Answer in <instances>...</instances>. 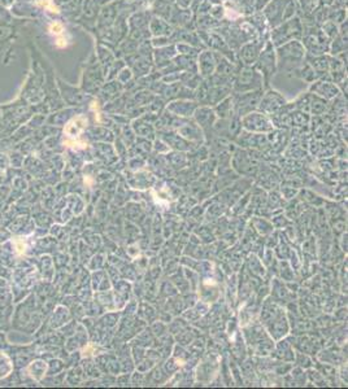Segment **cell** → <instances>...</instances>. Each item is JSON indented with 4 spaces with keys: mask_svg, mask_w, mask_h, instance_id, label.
<instances>
[{
    "mask_svg": "<svg viewBox=\"0 0 348 389\" xmlns=\"http://www.w3.org/2000/svg\"><path fill=\"white\" fill-rule=\"evenodd\" d=\"M176 48H177V53H180V55L190 56V57H195V59L198 57L199 52L201 51L196 47H192V46H190V44L181 43V42L176 43Z\"/></svg>",
    "mask_w": 348,
    "mask_h": 389,
    "instance_id": "30",
    "label": "cell"
},
{
    "mask_svg": "<svg viewBox=\"0 0 348 389\" xmlns=\"http://www.w3.org/2000/svg\"><path fill=\"white\" fill-rule=\"evenodd\" d=\"M196 65H198V73L203 79L212 76L216 70V55L213 51L204 48L199 52L196 57Z\"/></svg>",
    "mask_w": 348,
    "mask_h": 389,
    "instance_id": "11",
    "label": "cell"
},
{
    "mask_svg": "<svg viewBox=\"0 0 348 389\" xmlns=\"http://www.w3.org/2000/svg\"><path fill=\"white\" fill-rule=\"evenodd\" d=\"M124 60L126 62V66H129L130 70L133 72V76L135 79L142 78V77L147 76L151 72L155 70L154 61L145 57V56L139 55L138 52L125 56Z\"/></svg>",
    "mask_w": 348,
    "mask_h": 389,
    "instance_id": "9",
    "label": "cell"
},
{
    "mask_svg": "<svg viewBox=\"0 0 348 389\" xmlns=\"http://www.w3.org/2000/svg\"><path fill=\"white\" fill-rule=\"evenodd\" d=\"M233 104L235 105L236 111L240 114L251 113L252 109L259 107V102L261 96H263V90L248 91V92H242V94H235L233 92Z\"/></svg>",
    "mask_w": 348,
    "mask_h": 389,
    "instance_id": "8",
    "label": "cell"
},
{
    "mask_svg": "<svg viewBox=\"0 0 348 389\" xmlns=\"http://www.w3.org/2000/svg\"><path fill=\"white\" fill-rule=\"evenodd\" d=\"M299 4V16L300 18H308L316 12V9L319 8L320 0H298Z\"/></svg>",
    "mask_w": 348,
    "mask_h": 389,
    "instance_id": "24",
    "label": "cell"
},
{
    "mask_svg": "<svg viewBox=\"0 0 348 389\" xmlns=\"http://www.w3.org/2000/svg\"><path fill=\"white\" fill-rule=\"evenodd\" d=\"M285 105L284 96L274 90H268L265 94H263L259 102V108L265 113H271L280 109L281 107Z\"/></svg>",
    "mask_w": 348,
    "mask_h": 389,
    "instance_id": "15",
    "label": "cell"
},
{
    "mask_svg": "<svg viewBox=\"0 0 348 389\" xmlns=\"http://www.w3.org/2000/svg\"><path fill=\"white\" fill-rule=\"evenodd\" d=\"M133 79H134L133 72L130 70L129 66H125L124 69L117 74V77H116V81H117L118 83H121L122 86H126L127 83L131 82Z\"/></svg>",
    "mask_w": 348,
    "mask_h": 389,
    "instance_id": "35",
    "label": "cell"
},
{
    "mask_svg": "<svg viewBox=\"0 0 348 389\" xmlns=\"http://www.w3.org/2000/svg\"><path fill=\"white\" fill-rule=\"evenodd\" d=\"M176 55H177L176 44H169V46H165V47L154 48L152 61H154L155 69L160 70L162 67H165L176 57Z\"/></svg>",
    "mask_w": 348,
    "mask_h": 389,
    "instance_id": "13",
    "label": "cell"
},
{
    "mask_svg": "<svg viewBox=\"0 0 348 389\" xmlns=\"http://www.w3.org/2000/svg\"><path fill=\"white\" fill-rule=\"evenodd\" d=\"M338 26L339 25H336L335 22H333V21H325L324 24L320 26V29L322 30V32H324L325 36L328 37L329 39H334L336 36H338V32H339V29H338Z\"/></svg>",
    "mask_w": 348,
    "mask_h": 389,
    "instance_id": "32",
    "label": "cell"
},
{
    "mask_svg": "<svg viewBox=\"0 0 348 389\" xmlns=\"http://www.w3.org/2000/svg\"><path fill=\"white\" fill-rule=\"evenodd\" d=\"M171 38H173L174 43H186L192 46V47H196L199 50H204L205 46L201 42L200 36L196 30H189V29H174V32L171 34Z\"/></svg>",
    "mask_w": 348,
    "mask_h": 389,
    "instance_id": "14",
    "label": "cell"
},
{
    "mask_svg": "<svg viewBox=\"0 0 348 389\" xmlns=\"http://www.w3.org/2000/svg\"><path fill=\"white\" fill-rule=\"evenodd\" d=\"M176 27L168 22L164 18H160L157 16H152L148 25V30H150L151 38L152 37H171Z\"/></svg>",
    "mask_w": 348,
    "mask_h": 389,
    "instance_id": "16",
    "label": "cell"
},
{
    "mask_svg": "<svg viewBox=\"0 0 348 389\" xmlns=\"http://www.w3.org/2000/svg\"><path fill=\"white\" fill-rule=\"evenodd\" d=\"M210 15L212 16L215 20L220 21V22H224L225 21V8L222 4H216L212 6L210 9Z\"/></svg>",
    "mask_w": 348,
    "mask_h": 389,
    "instance_id": "37",
    "label": "cell"
},
{
    "mask_svg": "<svg viewBox=\"0 0 348 389\" xmlns=\"http://www.w3.org/2000/svg\"><path fill=\"white\" fill-rule=\"evenodd\" d=\"M38 6L43 7L46 11H48V12H51V13H56V15L57 13H60L59 7L55 6V3H53L52 0H39Z\"/></svg>",
    "mask_w": 348,
    "mask_h": 389,
    "instance_id": "38",
    "label": "cell"
},
{
    "mask_svg": "<svg viewBox=\"0 0 348 389\" xmlns=\"http://www.w3.org/2000/svg\"><path fill=\"white\" fill-rule=\"evenodd\" d=\"M309 91L312 94H316L317 96L326 100L334 99L340 94L339 87L335 83L326 81V79H317V81L310 83Z\"/></svg>",
    "mask_w": 348,
    "mask_h": 389,
    "instance_id": "12",
    "label": "cell"
},
{
    "mask_svg": "<svg viewBox=\"0 0 348 389\" xmlns=\"http://www.w3.org/2000/svg\"><path fill=\"white\" fill-rule=\"evenodd\" d=\"M347 51V37H340L339 34L330 41L329 55L336 56L338 53Z\"/></svg>",
    "mask_w": 348,
    "mask_h": 389,
    "instance_id": "28",
    "label": "cell"
},
{
    "mask_svg": "<svg viewBox=\"0 0 348 389\" xmlns=\"http://www.w3.org/2000/svg\"><path fill=\"white\" fill-rule=\"evenodd\" d=\"M201 81H203V78L200 77V74L194 73V72H182L180 77L181 85H183L185 87L190 88L192 91L200 85Z\"/></svg>",
    "mask_w": 348,
    "mask_h": 389,
    "instance_id": "26",
    "label": "cell"
},
{
    "mask_svg": "<svg viewBox=\"0 0 348 389\" xmlns=\"http://www.w3.org/2000/svg\"><path fill=\"white\" fill-rule=\"evenodd\" d=\"M334 0H320V4L324 7H330L333 4Z\"/></svg>",
    "mask_w": 348,
    "mask_h": 389,
    "instance_id": "43",
    "label": "cell"
},
{
    "mask_svg": "<svg viewBox=\"0 0 348 389\" xmlns=\"http://www.w3.org/2000/svg\"><path fill=\"white\" fill-rule=\"evenodd\" d=\"M222 22L215 20L210 13L206 15H195V29L196 30H215Z\"/></svg>",
    "mask_w": 348,
    "mask_h": 389,
    "instance_id": "23",
    "label": "cell"
},
{
    "mask_svg": "<svg viewBox=\"0 0 348 389\" xmlns=\"http://www.w3.org/2000/svg\"><path fill=\"white\" fill-rule=\"evenodd\" d=\"M289 0H270L263 8L261 13L268 22L269 29L278 26L284 22V12Z\"/></svg>",
    "mask_w": 348,
    "mask_h": 389,
    "instance_id": "10",
    "label": "cell"
},
{
    "mask_svg": "<svg viewBox=\"0 0 348 389\" xmlns=\"http://www.w3.org/2000/svg\"><path fill=\"white\" fill-rule=\"evenodd\" d=\"M305 60L309 62L310 66L313 67V70L316 72L317 76H319V79L325 78V77L329 74V66H330V55H329V53L321 56L307 55Z\"/></svg>",
    "mask_w": 348,
    "mask_h": 389,
    "instance_id": "19",
    "label": "cell"
},
{
    "mask_svg": "<svg viewBox=\"0 0 348 389\" xmlns=\"http://www.w3.org/2000/svg\"><path fill=\"white\" fill-rule=\"evenodd\" d=\"M264 79V87L269 88L271 78L278 73L277 72V56H275V47L270 41H266L265 46L260 52L256 62L254 65Z\"/></svg>",
    "mask_w": 348,
    "mask_h": 389,
    "instance_id": "5",
    "label": "cell"
},
{
    "mask_svg": "<svg viewBox=\"0 0 348 389\" xmlns=\"http://www.w3.org/2000/svg\"><path fill=\"white\" fill-rule=\"evenodd\" d=\"M268 39L269 37H257L254 41L242 44L239 50L235 51L236 62L243 66H254Z\"/></svg>",
    "mask_w": 348,
    "mask_h": 389,
    "instance_id": "7",
    "label": "cell"
},
{
    "mask_svg": "<svg viewBox=\"0 0 348 389\" xmlns=\"http://www.w3.org/2000/svg\"><path fill=\"white\" fill-rule=\"evenodd\" d=\"M230 94H233V88L229 86H213V87L208 88V95H206V104L210 105H215L219 104L221 100L227 97Z\"/></svg>",
    "mask_w": 348,
    "mask_h": 389,
    "instance_id": "21",
    "label": "cell"
},
{
    "mask_svg": "<svg viewBox=\"0 0 348 389\" xmlns=\"http://www.w3.org/2000/svg\"><path fill=\"white\" fill-rule=\"evenodd\" d=\"M196 108H198V105L192 100H176L168 105L169 112H171L176 116H181V117H189V116L194 114Z\"/></svg>",
    "mask_w": 348,
    "mask_h": 389,
    "instance_id": "20",
    "label": "cell"
},
{
    "mask_svg": "<svg viewBox=\"0 0 348 389\" xmlns=\"http://www.w3.org/2000/svg\"><path fill=\"white\" fill-rule=\"evenodd\" d=\"M194 113L198 122L203 126L212 125L213 120H215V112L211 108H206V107H203V108L199 109L196 108V111H195Z\"/></svg>",
    "mask_w": 348,
    "mask_h": 389,
    "instance_id": "27",
    "label": "cell"
},
{
    "mask_svg": "<svg viewBox=\"0 0 348 389\" xmlns=\"http://www.w3.org/2000/svg\"><path fill=\"white\" fill-rule=\"evenodd\" d=\"M196 31L199 32L201 42L205 46V48L213 51V52L221 53V55H224L229 60L236 62L235 51H233L227 46L225 39L222 38V36L217 30H196Z\"/></svg>",
    "mask_w": 348,
    "mask_h": 389,
    "instance_id": "6",
    "label": "cell"
},
{
    "mask_svg": "<svg viewBox=\"0 0 348 389\" xmlns=\"http://www.w3.org/2000/svg\"><path fill=\"white\" fill-rule=\"evenodd\" d=\"M277 56V72L289 76H295L299 67L303 65L307 57L305 48L300 41H291L275 47Z\"/></svg>",
    "mask_w": 348,
    "mask_h": 389,
    "instance_id": "1",
    "label": "cell"
},
{
    "mask_svg": "<svg viewBox=\"0 0 348 389\" xmlns=\"http://www.w3.org/2000/svg\"><path fill=\"white\" fill-rule=\"evenodd\" d=\"M329 21H333L336 25H340L347 20V9L344 8H334V7H329Z\"/></svg>",
    "mask_w": 348,
    "mask_h": 389,
    "instance_id": "29",
    "label": "cell"
},
{
    "mask_svg": "<svg viewBox=\"0 0 348 389\" xmlns=\"http://www.w3.org/2000/svg\"><path fill=\"white\" fill-rule=\"evenodd\" d=\"M152 15L160 18H164L169 22L174 9V3H169L166 0H154L150 7Z\"/></svg>",
    "mask_w": 348,
    "mask_h": 389,
    "instance_id": "22",
    "label": "cell"
},
{
    "mask_svg": "<svg viewBox=\"0 0 348 389\" xmlns=\"http://www.w3.org/2000/svg\"><path fill=\"white\" fill-rule=\"evenodd\" d=\"M166 2H169V3H176V0H166Z\"/></svg>",
    "mask_w": 348,
    "mask_h": 389,
    "instance_id": "44",
    "label": "cell"
},
{
    "mask_svg": "<svg viewBox=\"0 0 348 389\" xmlns=\"http://www.w3.org/2000/svg\"><path fill=\"white\" fill-rule=\"evenodd\" d=\"M151 44H152V47L154 48H159V47H165V46H169V44H176V43H174L171 37H152V38H151Z\"/></svg>",
    "mask_w": 348,
    "mask_h": 389,
    "instance_id": "36",
    "label": "cell"
},
{
    "mask_svg": "<svg viewBox=\"0 0 348 389\" xmlns=\"http://www.w3.org/2000/svg\"><path fill=\"white\" fill-rule=\"evenodd\" d=\"M126 66V62H125L124 59H121V57H117V59L115 60V61L112 62V65L110 66V70H108V78L110 79H116V77H117V74L120 73V72L124 69V67Z\"/></svg>",
    "mask_w": 348,
    "mask_h": 389,
    "instance_id": "34",
    "label": "cell"
},
{
    "mask_svg": "<svg viewBox=\"0 0 348 389\" xmlns=\"http://www.w3.org/2000/svg\"><path fill=\"white\" fill-rule=\"evenodd\" d=\"M330 7H334V8L347 9V0H334L333 4H331Z\"/></svg>",
    "mask_w": 348,
    "mask_h": 389,
    "instance_id": "41",
    "label": "cell"
},
{
    "mask_svg": "<svg viewBox=\"0 0 348 389\" xmlns=\"http://www.w3.org/2000/svg\"><path fill=\"white\" fill-rule=\"evenodd\" d=\"M48 30H50L51 34L56 37H61L62 32H64V26L60 22H52V24L48 26Z\"/></svg>",
    "mask_w": 348,
    "mask_h": 389,
    "instance_id": "39",
    "label": "cell"
},
{
    "mask_svg": "<svg viewBox=\"0 0 348 389\" xmlns=\"http://www.w3.org/2000/svg\"><path fill=\"white\" fill-rule=\"evenodd\" d=\"M66 46H68V43H66V39L65 38H61V37H60V38L56 41V47L65 48Z\"/></svg>",
    "mask_w": 348,
    "mask_h": 389,
    "instance_id": "42",
    "label": "cell"
},
{
    "mask_svg": "<svg viewBox=\"0 0 348 389\" xmlns=\"http://www.w3.org/2000/svg\"><path fill=\"white\" fill-rule=\"evenodd\" d=\"M303 24V36H301V44L305 48L308 56H321L329 53L330 47V39L325 36L322 30L313 22L301 21Z\"/></svg>",
    "mask_w": 348,
    "mask_h": 389,
    "instance_id": "2",
    "label": "cell"
},
{
    "mask_svg": "<svg viewBox=\"0 0 348 389\" xmlns=\"http://www.w3.org/2000/svg\"><path fill=\"white\" fill-rule=\"evenodd\" d=\"M299 16V4L298 0H289L285 7L284 12V21L290 20V18L298 17Z\"/></svg>",
    "mask_w": 348,
    "mask_h": 389,
    "instance_id": "33",
    "label": "cell"
},
{
    "mask_svg": "<svg viewBox=\"0 0 348 389\" xmlns=\"http://www.w3.org/2000/svg\"><path fill=\"white\" fill-rule=\"evenodd\" d=\"M215 55H216V70H215L216 73H220L222 74V76L230 77V78L234 79V77H235L236 72H238L240 65L231 61V60H229L227 57H225L224 55H221V53L215 52Z\"/></svg>",
    "mask_w": 348,
    "mask_h": 389,
    "instance_id": "18",
    "label": "cell"
},
{
    "mask_svg": "<svg viewBox=\"0 0 348 389\" xmlns=\"http://www.w3.org/2000/svg\"><path fill=\"white\" fill-rule=\"evenodd\" d=\"M269 2H270V0H252L255 11H257V12H261L264 7H265L266 4L269 3Z\"/></svg>",
    "mask_w": 348,
    "mask_h": 389,
    "instance_id": "40",
    "label": "cell"
},
{
    "mask_svg": "<svg viewBox=\"0 0 348 389\" xmlns=\"http://www.w3.org/2000/svg\"><path fill=\"white\" fill-rule=\"evenodd\" d=\"M243 123L246 129L254 130V131H268L271 129L270 122L263 113H252V112L248 113L243 118Z\"/></svg>",
    "mask_w": 348,
    "mask_h": 389,
    "instance_id": "17",
    "label": "cell"
},
{
    "mask_svg": "<svg viewBox=\"0 0 348 389\" xmlns=\"http://www.w3.org/2000/svg\"><path fill=\"white\" fill-rule=\"evenodd\" d=\"M301 36H303V24L300 17H294L270 29L269 41L273 43L274 47H280L287 42L300 41Z\"/></svg>",
    "mask_w": 348,
    "mask_h": 389,
    "instance_id": "3",
    "label": "cell"
},
{
    "mask_svg": "<svg viewBox=\"0 0 348 389\" xmlns=\"http://www.w3.org/2000/svg\"><path fill=\"white\" fill-rule=\"evenodd\" d=\"M263 76L256 70L255 66H243L240 65L233 81V92L242 94L248 91L263 90Z\"/></svg>",
    "mask_w": 348,
    "mask_h": 389,
    "instance_id": "4",
    "label": "cell"
},
{
    "mask_svg": "<svg viewBox=\"0 0 348 389\" xmlns=\"http://www.w3.org/2000/svg\"><path fill=\"white\" fill-rule=\"evenodd\" d=\"M294 77H296V78L301 79V81H304V82H307V83H312L319 79L317 73L313 70V67L310 66L309 62H308L307 60H305V61L303 62V65L299 67L298 72H296Z\"/></svg>",
    "mask_w": 348,
    "mask_h": 389,
    "instance_id": "25",
    "label": "cell"
},
{
    "mask_svg": "<svg viewBox=\"0 0 348 389\" xmlns=\"http://www.w3.org/2000/svg\"><path fill=\"white\" fill-rule=\"evenodd\" d=\"M85 123H86V120L83 117L74 118V120H72L71 122L66 125V127H65V132H66L68 135L77 134V132H80L81 130L85 127Z\"/></svg>",
    "mask_w": 348,
    "mask_h": 389,
    "instance_id": "31",
    "label": "cell"
}]
</instances>
